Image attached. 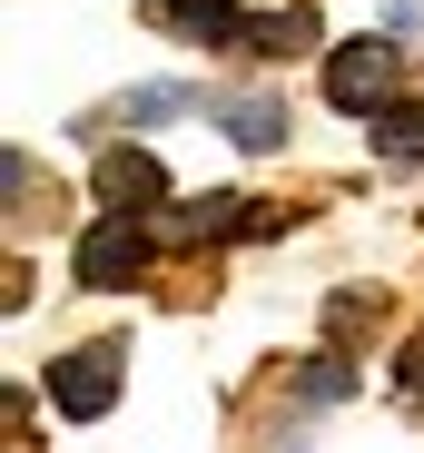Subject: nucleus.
<instances>
[{
    "label": "nucleus",
    "instance_id": "obj_1",
    "mask_svg": "<svg viewBox=\"0 0 424 453\" xmlns=\"http://www.w3.org/2000/svg\"><path fill=\"white\" fill-rule=\"evenodd\" d=\"M80 286H99V296H119V286H138V266H149V226L138 217H99L89 237H80Z\"/></svg>",
    "mask_w": 424,
    "mask_h": 453
},
{
    "label": "nucleus",
    "instance_id": "obj_2",
    "mask_svg": "<svg viewBox=\"0 0 424 453\" xmlns=\"http://www.w3.org/2000/svg\"><path fill=\"white\" fill-rule=\"evenodd\" d=\"M50 404H59L69 424L109 414V404H119V345H80V355H59V365H50Z\"/></svg>",
    "mask_w": 424,
    "mask_h": 453
},
{
    "label": "nucleus",
    "instance_id": "obj_3",
    "mask_svg": "<svg viewBox=\"0 0 424 453\" xmlns=\"http://www.w3.org/2000/svg\"><path fill=\"white\" fill-rule=\"evenodd\" d=\"M326 99H335V109H385V99H395V50H385V40L326 50Z\"/></svg>",
    "mask_w": 424,
    "mask_h": 453
},
{
    "label": "nucleus",
    "instance_id": "obj_4",
    "mask_svg": "<svg viewBox=\"0 0 424 453\" xmlns=\"http://www.w3.org/2000/svg\"><path fill=\"white\" fill-rule=\"evenodd\" d=\"M99 197H109V217H128V207H178V197H168V168L149 158V148H109V158H99Z\"/></svg>",
    "mask_w": 424,
    "mask_h": 453
},
{
    "label": "nucleus",
    "instance_id": "obj_5",
    "mask_svg": "<svg viewBox=\"0 0 424 453\" xmlns=\"http://www.w3.org/2000/svg\"><path fill=\"white\" fill-rule=\"evenodd\" d=\"M247 207L257 197H227L218 188V197H178L158 226H168V237H266V217H247Z\"/></svg>",
    "mask_w": 424,
    "mask_h": 453
},
{
    "label": "nucleus",
    "instance_id": "obj_6",
    "mask_svg": "<svg viewBox=\"0 0 424 453\" xmlns=\"http://www.w3.org/2000/svg\"><path fill=\"white\" fill-rule=\"evenodd\" d=\"M247 50H257V59H297V50H316V11H257V20H247Z\"/></svg>",
    "mask_w": 424,
    "mask_h": 453
},
{
    "label": "nucleus",
    "instance_id": "obj_7",
    "mask_svg": "<svg viewBox=\"0 0 424 453\" xmlns=\"http://www.w3.org/2000/svg\"><path fill=\"white\" fill-rule=\"evenodd\" d=\"M149 11L168 30H188V40H247V20L227 11V0H149Z\"/></svg>",
    "mask_w": 424,
    "mask_h": 453
},
{
    "label": "nucleus",
    "instance_id": "obj_8",
    "mask_svg": "<svg viewBox=\"0 0 424 453\" xmlns=\"http://www.w3.org/2000/svg\"><path fill=\"white\" fill-rule=\"evenodd\" d=\"M227 138L237 148H287V99H227Z\"/></svg>",
    "mask_w": 424,
    "mask_h": 453
},
{
    "label": "nucleus",
    "instance_id": "obj_9",
    "mask_svg": "<svg viewBox=\"0 0 424 453\" xmlns=\"http://www.w3.org/2000/svg\"><path fill=\"white\" fill-rule=\"evenodd\" d=\"M178 109H207L188 80H158V89H128V128H149V119H178Z\"/></svg>",
    "mask_w": 424,
    "mask_h": 453
},
{
    "label": "nucleus",
    "instance_id": "obj_10",
    "mask_svg": "<svg viewBox=\"0 0 424 453\" xmlns=\"http://www.w3.org/2000/svg\"><path fill=\"white\" fill-rule=\"evenodd\" d=\"M375 138H385V158H424V109H385Z\"/></svg>",
    "mask_w": 424,
    "mask_h": 453
},
{
    "label": "nucleus",
    "instance_id": "obj_11",
    "mask_svg": "<svg viewBox=\"0 0 424 453\" xmlns=\"http://www.w3.org/2000/svg\"><path fill=\"white\" fill-rule=\"evenodd\" d=\"M385 11H395V30H424V0H385Z\"/></svg>",
    "mask_w": 424,
    "mask_h": 453
},
{
    "label": "nucleus",
    "instance_id": "obj_12",
    "mask_svg": "<svg viewBox=\"0 0 424 453\" xmlns=\"http://www.w3.org/2000/svg\"><path fill=\"white\" fill-rule=\"evenodd\" d=\"M405 385H414V404H424V345H414V365H405Z\"/></svg>",
    "mask_w": 424,
    "mask_h": 453
}]
</instances>
